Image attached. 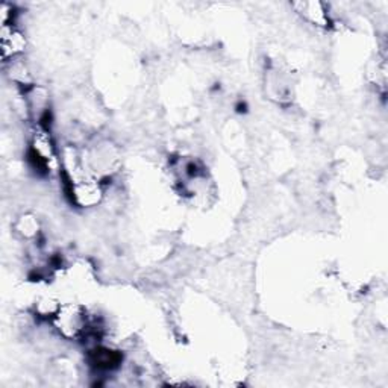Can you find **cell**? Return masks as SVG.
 <instances>
[{
    "mask_svg": "<svg viewBox=\"0 0 388 388\" xmlns=\"http://www.w3.org/2000/svg\"><path fill=\"white\" fill-rule=\"evenodd\" d=\"M0 41H2V58L5 61L20 53L25 49L26 44L25 37L21 35L16 28L9 25H4L2 32H0Z\"/></svg>",
    "mask_w": 388,
    "mask_h": 388,
    "instance_id": "6da1fadb",
    "label": "cell"
}]
</instances>
